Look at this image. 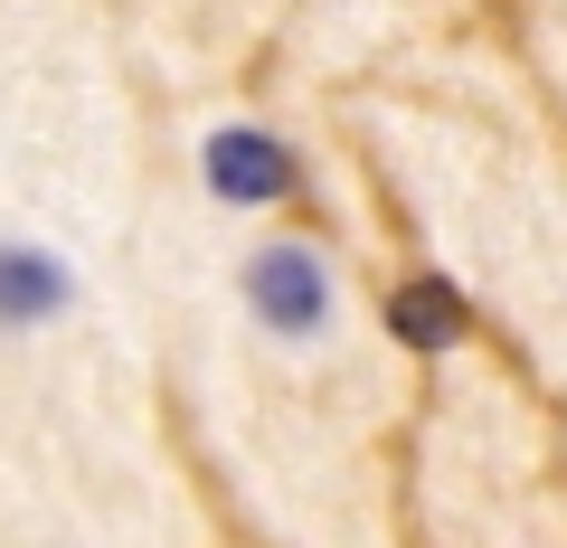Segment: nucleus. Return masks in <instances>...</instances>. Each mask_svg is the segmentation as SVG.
Listing matches in <instances>:
<instances>
[{
    "label": "nucleus",
    "mask_w": 567,
    "mask_h": 548,
    "mask_svg": "<svg viewBox=\"0 0 567 548\" xmlns=\"http://www.w3.org/2000/svg\"><path fill=\"white\" fill-rule=\"evenodd\" d=\"M246 312H256L275 341H322L331 312H341V293H331V256L303 237H265L256 256H246Z\"/></svg>",
    "instance_id": "f257e3e1"
},
{
    "label": "nucleus",
    "mask_w": 567,
    "mask_h": 548,
    "mask_svg": "<svg viewBox=\"0 0 567 548\" xmlns=\"http://www.w3.org/2000/svg\"><path fill=\"white\" fill-rule=\"evenodd\" d=\"M199 180H208L218 208H275V199H293L303 162H293L275 133H256V123H218L199 143Z\"/></svg>",
    "instance_id": "f03ea898"
},
{
    "label": "nucleus",
    "mask_w": 567,
    "mask_h": 548,
    "mask_svg": "<svg viewBox=\"0 0 567 548\" xmlns=\"http://www.w3.org/2000/svg\"><path fill=\"white\" fill-rule=\"evenodd\" d=\"M76 303V265L29 237H0V331H48Z\"/></svg>",
    "instance_id": "7ed1b4c3"
},
{
    "label": "nucleus",
    "mask_w": 567,
    "mask_h": 548,
    "mask_svg": "<svg viewBox=\"0 0 567 548\" xmlns=\"http://www.w3.org/2000/svg\"><path fill=\"white\" fill-rule=\"evenodd\" d=\"M464 331H473V303L445 285V275H406V285L388 293V341L416 350V360H445Z\"/></svg>",
    "instance_id": "20e7f679"
}]
</instances>
